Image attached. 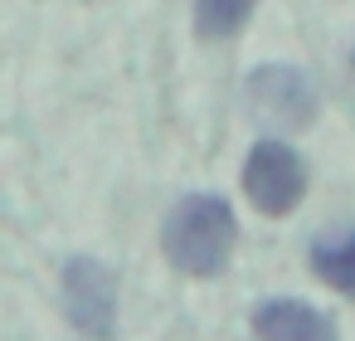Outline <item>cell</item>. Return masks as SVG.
Listing matches in <instances>:
<instances>
[{"label": "cell", "instance_id": "obj_1", "mask_svg": "<svg viewBox=\"0 0 355 341\" xmlns=\"http://www.w3.org/2000/svg\"><path fill=\"white\" fill-rule=\"evenodd\" d=\"M234 244H239V224H234L229 200H219V195H190V200H180L171 210L166 229H161L166 258L180 273H190V278H214L229 263Z\"/></svg>", "mask_w": 355, "mask_h": 341}, {"label": "cell", "instance_id": "obj_2", "mask_svg": "<svg viewBox=\"0 0 355 341\" xmlns=\"http://www.w3.org/2000/svg\"><path fill=\"white\" fill-rule=\"evenodd\" d=\"M243 98H248V113L258 117V127H268L272 137L277 132H302L316 117V88L292 64H268V69L248 74Z\"/></svg>", "mask_w": 355, "mask_h": 341}, {"label": "cell", "instance_id": "obj_3", "mask_svg": "<svg viewBox=\"0 0 355 341\" xmlns=\"http://www.w3.org/2000/svg\"><path fill=\"white\" fill-rule=\"evenodd\" d=\"M243 195H248L263 215H272V219L292 215V210L302 205V195H306V161H302L287 142L263 137V142L248 151V161H243Z\"/></svg>", "mask_w": 355, "mask_h": 341}, {"label": "cell", "instance_id": "obj_4", "mask_svg": "<svg viewBox=\"0 0 355 341\" xmlns=\"http://www.w3.org/2000/svg\"><path fill=\"white\" fill-rule=\"evenodd\" d=\"M64 312L78 331L107 341L112 326H117V273L88 253L69 258L64 268Z\"/></svg>", "mask_w": 355, "mask_h": 341}, {"label": "cell", "instance_id": "obj_5", "mask_svg": "<svg viewBox=\"0 0 355 341\" xmlns=\"http://www.w3.org/2000/svg\"><path fill=\"white\" fill-rule=\"evenodd\" d=\"M258 341H336V322L297 297H272L253 312Z\"/></svg>", "mask_w": 355, "mask_h": 341}, {"label": "cell", "instance_id": "obj_6", "mask_svg": "<svg viewBox=\"0 0 355 341\" xmlns=\"http://www.w3.org/2000/svg\"><path fill=\"white\" fill-rule=\"evenodd\" d=\"M311 268L326 288L355 297V234H331V239H316L311 244Z\"/></svg>", "mask_w": 355, "mask_h": 341}, {"label": "cell", "instance_id": "obj_7", "mask_svg": "<svg viewBox=\"0 0 355 341\" xmlns=\"http://www.w3.org/2000/svg\"><path fill=\"white\" fill-rule=\"evenodd\" d=\"M253 6L258 0H195V30L209 40H224L253 15Z\"/></svg>", "mask_w": 355, "mask_h": 341}, {"label": "cell", "instance_id": "obj_8", "mask_svg": "<svg viewBox=\"0 0 355 341\" xmlns=\"http://www.w3.org/2000/svg\"><path fill=\"white\" fill-rule=\"evenodd\" d=\"M350 64H355V59H350Z\"/></svg>", "mask_w": 355, "mask_h": 341}]
</instances>
